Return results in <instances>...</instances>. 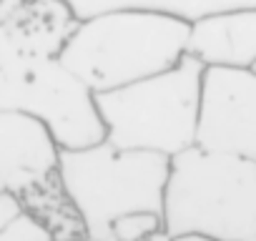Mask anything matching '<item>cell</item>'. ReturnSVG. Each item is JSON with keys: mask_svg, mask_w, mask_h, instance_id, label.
Segmentation results:
<instances>
[{"mask_svg": "<svg viewBox=\"0 0 256 241\" xmlns=\"http://www.w3.org/2000/svg\"><path fill=\"white\" fill-rule=\"evenodd\" d=\"M191 23L151 10H110L78 23L60 60L96 93L171 70L188 56Z\"/></svg>", "mask_w": 256, "mask_h": 241, "instance_id": "obj_1", "label": "cell"}, {"mask_svg": "<svg viewBox=\"0 0 256 241\" xmlns=\"http://www.w3.org/2000/svg\"><path fill=\"white\" fill-rule=\"evenodd\" d=\"M168 178V156L128 151L108 141L60 156L63 188L93 241H108L113 224L123 216L144 211L164 216Z\"/></svg>", "mask_w": 256, "mask_h": 241, "instance_id": "obj_2", "label": "cell"}, {"mask_svg": "<svg viewBox=\"0 0 256 241\" xmlns=\"http://www.w3.org/2000/svg\"><path fill=\"white\" fill-rule=\"evenodd\" d=\"M171 236L256 241V164L194 146L171 158L164 206Z\"/></svg>", "mask_w": 256, "mask_h": 241, "instance_id": "obj_3", "label": "cell"}, {"mask_svg": "<svg viewBox=\"0 0 256 241\" xmlns=\"http://www.w3.org/2000/svg\"><path fill=\"white\" fill-rule=\"evenodd\" d=\"M206 66L186 56L154 78L98 93L106 141L128 151H154L168 158L198 144V118Z\"/></svg>", "mask_w": 256, "mask_h": 241, "instance_id": "obj_4", "label": "cell"}, {"mask_svg": "<svg viewBox=\"0 0 256 241\" xmlns=\"http://www.w3.org/2000/svg\"><path fill=\"white\" fill-rule=\"evenodd\" d=\"M0 110H18L43 120L63 151L106 141L98 93L60 56H26L0 48Z\"/></svg>", "mask_w": 256, "mask_h": 241, "instance_id": "obj_5", "label": "cell"}, {"mask_svg": "<svg viewBox=\"0 0 256 241\" xmlns=\"http://www.w3.org/2000/svg\"><path fill=\"white\" fill-rule=\"evenodd\" d=\"M196 146L256 164V70L206 68Z\"/></svg>", "mask_w": 256, "mask_h": 241, "instance_id": "obj_6", "label": "cell"}, {"mask_svg": "<svg viewBox=\"0 0 256 241\" xmlns=\"http://www.w3.org/2000/svg\"><path fill=\"white\" fill-rule=\"evenodd\" d=\"M60 156L63 148L43 120L0 110V191L28 198L58 186Z\"/></svg>", "mask_w": 256, "mask_h": 241, "instance_id": "obj_7", "label": "cell"}, {"mask_svg": "<svg viewBox=\"0 0 256 241\" xmlns=\"http://www.w3.org/2000/svg\"><path fill=\"white\" fill-rule=\"evenodd\" d=\"M78 23L66 0H0V48L60 56Z\"/></svg>", "mask_w": 256, "mask_h": 241, "instance_id": "obj_8", "label": "cell"}, {"mask_svg": "<svg viewBox=\"0 0 256 241\" xmlns=\"http://www.w3.org/2000/svg\"><path fill=\"white\" fill-rule=\"evenodd\" d=\"M188 56L206 68H256V8L224 10L191 23Z\"/></svg>", "mask_w": 256, "mask_h": 241, "instance_id": "obj_9", "label": "cell"}, {"mask_svg": "<svg viewBox=\"0 0 256 241\" xmlns=\"http://www.w3.org/2000/svg\"><path fill=\"white\" fill-rule=\"evenodd\" d=\"M66 3L80 20L110 10H151L181 18L186 23H196L224 10L256 8V0H66Z\"/></svg>", "mask_w": 256, "mask_h": 241, "instance_id": "obj_10", "label": "cell"}, {"mask_svg": "<svg viewBox=\"0 0 256 241\" xmlns=\"http://www.w3.org/2000/svg\"><path fill=\"white\" fill-rule=\"evenodd\" d=\"M161 228H166V221L161 214H148V211L131 214L113 224L108 241H146Z\"/></svg>", "mask_w": 256, "mask_h": 241, "instance_id": "obj_11", "label": "cell"}, {"mask_svg": "<svg viewBox=\"0 0 256 241\" xmlns=\"http://www.w3.org/2000/svg\"><path fill=\"white\" fill-rule=\"evenodd\" d=\"M0 241H56V236L43 221L26 211L16 221L0 226Z\"/></svg>", "mask_w": 256, "mask_h": 241, "instance_id": "obj_12", "label": "cell"}, {"mask_svg": "<svg viewBox=\"0 0 256 241\" xmlns=\"http://www.w3.org/2000/svg\"><path fill=\"white\" fill-rule=\"evenodd\" d=\"M23 214H26V206H23V201H20L16 194L0 191V226L16 221V218L23 216Z\"/></svg>", "mask_w": 256, "mask_h": 241, "instance_id": "obj_13", "label": "cell"}, {"mask_svg": "<svg viewBox=\"0 0 256 241\" xmlns=\"http://www.w3.org/2000/svg\"><path fill=\"white\" fill-rule=\"evenodd\" d=\"M176 241H216L211 236H201V234H184V236H174Z\"/></svg>", "mask_w": 256, "mask_h": 241, "instance_id": "obj_14", "label": "cell"}, {"mask_svg": "<svg viewBox=\"0 0 256 241\" xmlns=\"http://www.w3.org/2000/svg\"><path fill=\"white\" fill-rule=\"evenodd\" d=\"M146 241H176V238H174L166 228H161L158 234H154V236H151V238H146Z\"/></svg>", "mask_w": 256, "mask_h": 241, "instance_id": "obj_15", "label": "cell"}, {"mask_svg": "<svg viewBox=\"0 0 256 241\" xmlns=\"http://www.w3.org/2000/svg\"><path fill=\"white\" fill-rule=\"evenodd\" d=\"M76 241H93V238H88V236H86V238H76Z\"/></svg>", "mask_w": 256, "mask_h": 241, "instance_id": "obj_16", "label": "cell"}, {"mask_svg": "<svg viewBox=\"0 0 256 241\" xmlns=\"http://www.w3.org/2000/svg\"><path fill=\"white\" fill-rule=\"evenodd\" d=\"M254 70H256V68H254Z\"/></svg>", "mask_w": 256, "mask_h": 241, "instance_id": "obj_17", "label": "cell"}]
</instances>
